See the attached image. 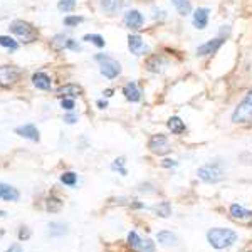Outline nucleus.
<instances>
[{
	"label": "nucleus",
	"instance_id": "f257e3e1",
	"mask_svg": "<svg viewBox=\"0 0 252 252\" xmlns=\"http://www.w3.org/2000/svg\"><path fill=\"white\" fill-rule=\"evenodd\" d=\"M207 239H209L210 246L215 247V249H227L237 241V234L230 229L215 227V229H210L207 232Z\"/></svg>",
	"mask_w": 252,
	"mask_h": 252
},
{
	"label": "nucleus",
	"instance_id": "f03ea898",
	"mask_svg": "<svg viewBox=\"0 0 252 252\" xmlns=\"http://www.w3.org/2000/svg\"><path fill=\"white\" fill-rule=\"evenodd\" d=\"M232 121L237 125H246L252 123V91L244 97V101L235 108L232 113Z\"/></svg>",
	"mask_w": 252,
	"mask_h": 252
},
{
	"label": "nucleus",
	"instance_id": "7ed1b4c3",
	"mask_svg": "<svg viewBox=\"0 0 252 252\" xmlns=\"http://www.w3.org/2000/svg\"><path fill=\"white\" fill-rule=\"evenodd\" d=\"M197 177L205 184H217L223 178V170L219 163H209L197 170Z\"/></svg>",
	"mask_w": 252,
	"mask_h": 252
},
{
	"label": "nucleus",
	"instance_id": "20e7f679",
	"mask_svg": "<svg viewBox=\"0 0 252 252\" xmlns=\"http://www.w3.org/2000/svg\"><path fill=\"white\" fill-rule=\"evenodd\" d=\"M9 29L14 32L17 37L22 39L24 42H34V40L37 39V31H35V27H32L31 24L24 22V20H14Z\"/></svg>",
	"mask_w": 252,
	"mask_h": 252
},
{
	"label": "nucleus",
	"instance_id": "39448f33",
	"mask_svg": "<svg viewBox=\"0 0 252 252\" xmlns=\"http://www.w3.org/2000/svg\"><path fill=\"white\" fill-rule=\"evenodd\" d=\"M96 59L99 61V71L106 79H115L121 74V64L116 59L108 58V56H96Z\"/></svg>",
	"mask_w": 252,
	"mask_h": 252
},
{
	"label": "nucleus",
	"instance_id": "423d86ee",
	"mask_svg": "<svg viewBox=\"0 0 252 252\" xmlns=\"http://www.w3.org/2000/svg\"><path fill=\"white\" fill-rule=\"evenodd\" d=\"M128 246L136 252H155V244L150 239H141L136 232L128 234Z\"/></svg>",
	"mask_w": 252,
	"mask_h": 252
},
{
	"label": "nucleus",
	"instance_id": "0eeeda50",
	"mask_svg": "<svg viewBox=\"0 0 252 252\" xmlns=\"http://www.w3.org/2000/svg\"><path fill=\"white\" fill-rule=\"evenodd\" d=\"M148 148H150V152L155 153V155H165V153H168L170 150H172V146L168 143V138L165 135H161V133H158V135H153L150 138Z\"/></svg>",
	"mask_w": 252,
	"mask_h": 252
},
{
	"label": "nucleus",
	"instance_id": "6e6552de",
	"mask_svg": "<svg viewBox=\"0 0 252 252\" xmlns=\"http://www.w3.org/2000/svg\"><path fill=\"white\" fill-rule=\"evenodd\" d=\"M20 78V72L12 66H0V86L10 88Z\"/></svg>",
	"mask_w": 252,
	"mask_h": 252
},
{
	"label": "nucleus",
	"instance_id": "1a4fd4ad",
	"mask_svg": "<svg viewBox=\"0 0 252 252\" xmlns=\"http://www.w3.org/2000/svg\"><path fill=\"white\" fill-rule=\"evenodd\" d=\"M223 42H225V39H222V37H215V39L207 40L205 44H202V46L197 47V56L198 58H204V56L215 54V52L220 49V46Z\"/></svg>",
	"mask_w": 252,
	"mask_h": 252
},
{
	"label": "nucleus",
	"instance_id": "9d476101",
	"mask_svg": "<svg viewBox=\"0 0 252 252\" xmlns=\"http://www.w3.org/2000/svg\"><path fill=\"white\" fill-rule=\"evenodd\" d=\"M125 24H126V27H129V29H141L145 24V17L140 10H135V9L128 10L125 15Z\"/></svg>",
	"mask_w": 252,
	"mask_h": 252
},
{
	"label": "nucleus",
	"instance_id": "9b49d317",
	"mask_svg": "<svg viewBox=\"0 0 252 252\" xmlns=\"http://www.w3.org/2000/svg\"><path fill=\"white\" fill-rule=\"evenodd\" d=\"M209 14L210 10L207 9V7H200V9H197L193 12V27L198 31H204L207 27V24H209Z\"/></svg>",
	"mask_w": 252,
	"mask_h": 252
},
{
	"label": "nucleus",
	"instance_id": "f8f14e48",
	"mask_svg": "<svg viewBox=\"0 0 252 252\" xmlns=\"http://www.w3.org/2000/svg\"><path fill=\"white\" fill-rule=\"evenodd\" d=\"M128 47H129V51L133 52V54H136V56H141L143 52L148 51V46L145 44V40L140 37V35H136V34H129L128 35Z\"/></svg>",
	"mask_w": 252,
	"mask_h": 252
},
{
	"label": "nucleus",
	"instance_id": "ddd939ff",
	"mask_svg": "<svg viewBox=\"0 0 252 252\" xmlns=\"http://www.w3.org/2000/svg\"><path fill=\"white\" fill-rule=\"evenodd\" d=\"M123 94L128 101H131V103H138V101L141 99V91L140 88H138L136 83H126L125 88H123Z\"/></svg>",
	"mask_w": 252,
	"mask_h": 252
},
{
	"label": "nucleus",
	"instance_id": "4468645a",
	"mask_svg": "<svg viewBox=\"0 0 252 252\" xmlns=\"http://www.w3.org/2000/svg\"><path fill=\"white\" fill-rule=\"evenodd\" d=\"M15 133H17L19 136H24L27 138V140H32V141H39V129L35 128L34 125H26V126H19V128H15Z\"/></svg>",
	"mask_w": 252,
	"mask_h": 252
},
{
	"label": "nucleus",
	"instance_id": "2eb2a0df",
	"mask_svg": "<svg viewBox=\"0 0 252 252\" xmlns=\"http://www.w3.org/2000/svg\"><path fill=\"white\" fill-rule=\"evenodd\" d=\"M20 197L19 190L14 189V187L7 185V184H0V198L7 202H17Z\"/></svg>",
	"mask_w": 252,
	"mask_h": 252
},
{
	"label": "nucleus",
	"instance_id": "dca6fc26",
	"mask_svg": "<svg viewBox=\"0 0 252 252\" xmlns=\"http://www.w3.org/2000/svg\"><path fill=\"white\" fill-rule=\"evenodd\" d=\"M125 5V0H101V9L106 12L108 15L118 14Z\"/></svg>",
	"mask_w": 252,
	"mask_h": 252
},
{
	"label": "nucleus",
	"instance_id": "f3484780",
	"mask_svg": "<svg viewBox=\"0 0 252 252\" xmlns=\"http://www.w3.org/2000/svg\"><path fill=\"white\" fill-rule=\"evenodd\" d=\"M58 94L63 96V97H76V96H81L83 94V88L78 86V84H64L58 89Z\"/></svg>",
	"mask_w": 252,
	"mask_h": 252
},
{
	"label": "nucleus",
	"instance_id": "a211bd4d",
	"mask_svg": "<svg viewBox=\"0 0 252 252\" xmlns=\"http://www.w3.org/2000/svg\"><path fill=\"white\" fill-rule=\"evenodd\" d=\"M32 83H34L35 88L39 89H51V78L46 74V72H35L34 76H32Z\"/></svg>",
	"mask_w": 252,
	"mask_h": 252
},
{
	"label": "nucleus",
	"instance_id": "6ab92c4d",
	"mask_svg": "<svg viewBox=\"0 0 252 252\" xmlns=\"http://www.w3.org/2000/svg\"><path fill=\"white\" fill-rule=\"evenodd\" d=\"M230 215H232V219H235V220H247V219H252V212L246 210L239 204H234L230 207Z\"/></svg>",
	"mask_w": 252,
	"mask_h": 252
},
{
	"label": "nucleus",
	"instance_id": "aec40b11",
	"mask_svg": "<svg viewBox=\"0 0 252 252\" xmlns=\"http://www.w3.org/2000/svg\"><path fill=\"white\" fill-rule=\"evenodd\" d=\"M158 242L161 244V246H177L178 239L177 235H175L173 232H170V230H161V232H158Z\"/></svg>",
	"mask_w": 252,
	"mask_h": 252
},
{
	"label": "nucleus",
	"instance_id": "412c9836",
	"mask_svg": "<svg viewBox=\"0 0 252 252\" xmlns=\"http://www.w3.org/2000/svg\"><path fill=\"white\" fill-rule=\"evenodd\" d=\"M166 126H168V129L173 133V135H182V133L185 131V123L178 116H172V118H170L168 123H166Z\"/></svg>",
	"mask_w": 252,
	"mask_h": 252
},
{
	"label": "nucleus",
	"instance_id": "4be33fe9",
	"mask_svg": "<svg viewBox=\"0 0 252 252\" xmlns=\"http://www.w3.org/2000/svg\"><path fill=\"white\" fill-rule=\"evenodd\" d=\"M51 46L54 51H63V49H67L69 46V39L64 34H58L54 39L51 40Z\"/></svg>",
	"mask_w": 252,
	"mask_h": 252
},
{
	"label": "nucleus",
	"instance_id": "5701e85b",
	"mask_svg": "<svg viewBox=\"0 0 252 252\" xmlns=\"http://www.w3.org/2000/svg\"><path fill=\"white\" fill-rule=\"evenodd\" d=\"M172 3L180 15H189L190 12H192V5H190L189 0H172Z\"/></svg>",
	"mask_w": 252,
	"mask_h": 252
},
{
	"label": "nucleus",
	"instance_id": "b1692460",
	"mask_svg": "<svg viewBox=\"0 0 252 252\" xmlns=\"http://www.w3.org/2000/svg\"><path fill=\"white\" fill-rule=\"evenodd\" d=\"M161 66H163V61L158 58V56H152V58L146 61V69H148L150 72H160Z\"/></svg>",
	"mask_w": 252,
	"mask_h": 252
},
{
	"label": "nucleus",
	"instance_id": "393cba45",
	"mask_svg": "<svg viewBox=\"0 0 252 252\" xmlns=\"http://www.w3.org/2000/svg\"><path fill=\"white\" fill-rule=\"evenodd\" d=\"M46 209H47V212L56 214L63 209V202H61L58 197H49L47 202H46Z\"/></svg>",
	"mask_w": 252,
	"mask_h": 252
},
{
	"label": "nucleus",
	"instance_id": "a878e982",
	"mask_svg": "<svg viewBox=\"0 0 252 252\" xmlns=\"http://www.w3.org/2000/svg\"><path fill=\"white\" fill-rule=\"evenodd\" d=\"M155 210H157V214L160 215V217H170L172 215V205L168 204V202H160L157 207H155Z\"/></svg>",
	"mask_w": 252,
	"mask_h": 252
},
{
	"label": "nucleus",
	"instance_id": "bb28decb",
	"mask_svg": "<svg viewBox=\"0 0 252 252\" xmlns=\"http://www.w3.org/2000/svg\"><path fill=\"white\" fill-rule=\"evenodd\" d=\"M61 182H63L64 185H69V187H74L76 182H78V175L74 172H66L61 175Z\"/></svg>",
	"mask_w": 252,
	"mask_h": 252
},
{
	"label": "nucleus",
	"instance_id": "cd10ccee",
	"mask_svg": "<svg viewBox=\"0 0 252 252\" xmlns=\"http://www.w3.org/2000/svg\"><path fill=\"white\" fill-rule=\"evenodd\" d=\"M49 234H51V235H63V234H66V225H64V223H58V222L49 223Z\"/></svg>",
	"mask_w": 252,
	"mask_h": 252
},
{
	"label": "nucleus",
	"instance_id": "c85d7f7f",
	"mask_svg": "<svg viewBox=\"0 0 252 252\" xmlns=\"http://www.w3.org/2000/svg\"><path fill=\"white\" fill-rule=\"evenodd\" d=\"M84 40L93 42L96 47H104V39L101 37V35H97V34H86V35H84Z\"/></svg>",
	"mask_w": 252,
	"mask_h": 252
},
{
	"label": "nucleus",
	"instance_id": "c756f323",
	"mask_svg": "<svg viewBox=\"0 0 252 252\" xmlns=\"http://www.w3.org/2000/svg\"><path fill=\"white\" fill-rule=\"evenodd\" d=\"M0 46L9 47V49H12V51H15V49L19 47L17 42H15L12 37H9V35H0Z\"/></svg>",
	"mask_w": 252,
	"mask_h": 252
},
{
	"label": "nucleus",
	"instance_id": "7c9ffc66",
	"mask_svg": "<svg viewBox=\"0 0 252 252\" xmlns=\"http://www.w3.org/2000/svg\"><path fill=\"white\" fill-rule=\"evenodd\" d=\"M74 7H76V0H61L58 3V9L61 12H69L74 9Z\"/></svg>",
	"mask_w": 252,
	"mask_h": 252
},
{
	"label": "nucleus",
	"instance_id": "2f4dec72",
	"mask_svg": "<svg viewBox=\"0 0 252 252\" xmlns=\"http://www.w3.org/2000/svg\"><path fill=\"white\" fill-rule=\"evenodd\" d=\"M123 165H125V158L120 157V158H116V160H115V163L111 165V168L118 170V172H120L121 175H126L128 172H126V168H123Z\"/></svg>",
	"mask_w": 252,
	"mask_h": 252
},
{
	"label": "nucleus",
	"instance_id": "473e14b6",
	"mask_svg": "<svg viewBox=\"0 0 252 252\" xmlns=\"http://www.w3.org/2000/svg\"><path fill=\"white\" fill-rule=\"evenodd\" d=\"M83 17H78V15H69V17L64 19V24H66L67 27H74V26H78V24L83 22Z\"/></svg>",
	"mask_w": 252,
	"mask_h": 252
},
{
	"label": "nucleus",
	"instance_id": "72a5a7b5",
	"mask_svg": "<svg viewBox=\"0 0 252 252\" xmlns=\"http://www.w3.org/2000/svg\"><path fill=\"white\" fill-rule=\"evenodd\" d=\"M61 106H63V109H66V111H72V109H74V99L64 97V99L61 101Z\"/></svg>",
	"mask_w": 252,
	"mask_h": 252
},
{
	"label": "nucleus",
	"instance_id": "f704fd0d",
	"mask_svg": "<svg viewBox=\"0 0 252 252\" xmlns=\"http://www.w3.org/2000/svg\"><path fill=\"white\" fill-rule=\"evenodd\" d=\"M29 237H31L29 229H27V227H22V229L19 230V239L20 241H26V239H29Z\"/></svg>",
	"mask_w": 252,
	"mask_h": 252
},
{
	"label": "nucleus",
	"instance_id": "c9c22d12",
	"mask_svg": "<svg viewBox=\"0 0 252 252\" xmlns=\"http://www.w3.org/2000/svg\"><path fill=\"white\" fill-rule=\"evenodd\" d=\"M161 166H165V168H170V166H177V161L170 160V158H166V160L161 161Z\"/></svg>",
	"mask_w": 252,
	"mask_h": 252
},
{
	"label": "nucleus",
	"instance_id": "e433bc0d",
	"mask_svg": "<svg viewBox=\"0 0 252 252\" xmlns=\"http://www.w3.org/2000/svg\"><path fill=\"white\" fill-rule=\"evenodd\" d=\"M64 121L69 125H72V123H76L78 121V116H74V115H67V116H64Z\"/></svg>",
	"mask_w": 252,
	"mask_h": 252
},
{
	"label": "nucleus",
	"instance_id": "4c0bfd02",
	"mask_svg": "<svg viewBox=\"0 0 252 252\" xmlns=\"http://www.w3.org/2000/svg\"><path fill=\"white\" fill-rule=\"evenodd\" d=\"M5 252H22V249H20L19 244H14V246H10Z\"/></svg>",
	"mask_w": 252,
	"mask_h": 252
},
{
	"label": "nucleus",
	"instance_id": "58836bf2",
	"mask_svg": "<svg viewBox=\"0 0 252 252\" xmlns=\"http://www.w3.org/2000/svg\"><path fill=\"white\" fill-rule=\"evenodd\" d=\"M97 106H99V109H104V108H108V103H106V101H103V99H99V101H97Z\"/></svg>",
	"mask_w": 252,
	"mask_h": 252
},
{
	"label": "nucleus",
	"instance_id": "ea45409f",
	"mask_svg": "<svg viewBox=\"0 0 252 252\" xmlns=\"http://www.w3.org/2000/svg\"><path fill=\"white\" fill-rule=\"evenodd\" d=\"M104 96H106V97L113 96V91H111V89H106V91H104Z\"/></svg>",
	"mask_w": 252,
	"mask_h": 252
},
{
	"label": "nucleus",
	"instance_id": "a19ab883",
	"mask_svg": "<svg viewBox=\"0 0 252 252\" xmlns=\"http://www.w3.org/2000/svg\"><path fill=\"white\" fill-rule=\"evenodd\" d=\"M2 215H5V212H3V210H0V217H2Z\"/></svg>",
	"mask_w": 252,
	"mask_h": 252
},
{
	"label": "nucleus",
	"instance_id": "79ce46f5",
	"mask_svg": "<svg viewBox=\"0 0 252 252\" xmlns=\"http://www.w3.org/2000/svg\"><path fill=\"white\" fill-rule=\"evenodd\" d=\"M2 235H3V230H0V237H2Z\"/></svg>",
	"mask_w": 252,
	"mask_h": 252
}]
</instances>
